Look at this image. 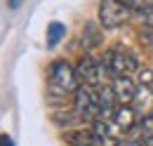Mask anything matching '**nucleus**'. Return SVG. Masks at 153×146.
<instances>
[{
	"mask_svg": "<svg viewBox=\"0 0 153 146\" xmlns=\"http://www.w3.org/2000/svg\"><path fill=\"white\" fill-rule=\"evenodd\" d=\"M130 17V7H125L120 0H101L99 2V21L104 28H118Z\"/></svg>",
	"mask_w": 153,
	"mask_h": 146,
	"instance_id": "nucleus-5",
	"label": "nucleus"
},
{
	"mask_svg": "<svg viewBox=\"0 0 153 146\" xmlns=\"http://www.w3.org/2000/svg\"><path fill=\"white\" fill-rule=\"evenodd\" d=\"M76 113L85 120H99L101 118V106H99V97L97 90L80 85L76 90Z\"/></svg>",
	"mask_w": 153,
	"mask_h": 146,
	"instance_id": "nucleus-3",
	"label": "nucleus"
},
{
	"mask_svg": "<svg viewBox=\"0 0 153 146\" xmlns=\"http://www.w3.org/2000/svg\"><path fill=\"white\" fill-rule=\"evenodd\" d=\"M144 146H153V137H151V139H146V142H144Z\"/></svg>",
	"mask_w": 153,
	"mask_h": 146,
	"instance_id": "nucleus-19",
	"label": "nucleus"
},
{
	"mask_svg": "<svg viewBox=\"0 0 153 146\" xmlns=\"http://www.w3.org/2000/svg\"><path fill=\"white\" fill-rule=\"evenodd\" d=\"M66 142L71 146H99L97 139H94V134H92V132H85V130H78V132L66 134Z\"/></svg>",
	"mask_w": 153,
	"mask_h": 146,
	"instance_id": "nucleus-10",
	"label": "nucleus"
},
{
	"mask_svg": "<svg viewBox=\"0 0 153 146\" xmlns=\"http://www.w3.org/2000/svg\"><path fill=\"white\" fill-rule=\"evenodd\" d=\"M125 7H130L134 12H149L153 10V0H120Z\"/></svg>",
	"mask_w": 153,
	"mask_h": 146,
	"instance_id": "nucleus-14",
	"label": "nucleus"
},
{
	"mask_svg": "<svg viewBox=\"0 0 153 146\" xmlns=\"http://www.w3.org/2000/svg\"><path fill=\"white\" fill-rule=\"evenodd\" d=\"M92 134L99 146H120L125 130H120L111 118H99L92 125Z\"/></svg>",
	"mask_w": 153,
	"mask_h": 146,
	"instance_id": "nucleus-6",
	"label": "nucleus"
},
{
	"mask_svg": "<svg viewBox=\"0 0 153 146\" xmlns=\"http://www.w3.org/2000/svg\"><path fill=\"white\" fill-rule=\"evenodd\" d=\"M104 69L113 78H132L134 73L139 71V59L130 50L113 47V50H108L104 54Z\"/></svg>",
	"mask_w": 153,
	"mask_h": 146,
	"instance_id": "nucleus-1",
	"label": "nucleus"
},
{
	"mask_svg": "<svg viewBox=\"0 0 153 146\" xmlns=\"http://www.w3.org/2000/svg\"><path fill=\"white\" fill-rule=\"evenodd\" d=\"M139 137L146 142V139H151L153 137V113L151 115H146V118H141L139 120Z\"/></svg>",
	"mask_w": 153,
	"mask_h": 146,
	"instance_id": "nucleus-13",
	"label": "nucleus"
},
{
	"mask_svg": "<svg viewBox=\"0 0 153 146\" xmlns=\"http://www.w3.org/2000/svg\"><path fill=\"white\" fill-rule=\"evenodd\" d=\"M50 87H52V92H57V94H71V92H76L80 87L76 69L68 61H64V59L54 61L50 66Z\"/></svg>",
	"mask_w": 153,
	"mask_h": 146,
	"instance_id": "nucleus-2",
	"label": "nucleus"
},
{
	"mask_svg": "<svg viewBox=\"0 0 153 146\" xmlns=\"http://www.w3.org/2000/svg\"><path fill=\"white\" fill-rule=\"evenodd\" d=\"M111 120H113L115 125L120 130H132L134 123H137V113H134L132 106H127V104H118L113 109V113H111Z\"/></svg>",
	"mask_w": 153,
	"mask_h": 146,
	"instance_id": "nucleus-9",
	"label": "nucleus"
},
{
	"mask_svg": "<svg viewBox=\"0 0 153 146\" xmlns=\"http://www.w3.org/2000/svg\"><path fill=\"white\" fill-rule=\"evenodd\" d=\"M111 87H113L118 104H132L134 94H137V85L132 83V78H113Z\"/></svg>",
	"mask_w": 153,
	"mask_h": 146,
	"instance_id": "nucleus-8",
	"label": "nucleus"
},
{
	"mask_svg": "<svg viewBox=\"0 0 153 146\" xmlns=\"http://www.w3.org/2000/svg\"><path fill=\"white\" fill-rule=\"evenodd\" d=\"M0 146H12V139L7 134H0Z\"/></svg>",
	"mask_w": 153,
	"mask_h": 146,
	"instance_id": "nucleus-17",
	"label": "nucleus"
},
{
	"mask_svg": "<svg viewBox=\"0 0 153 146\" xmlns=\"http://www.w3.org/2000/svg\"><path fill=\"white\" fill-rule=\"evenodd\" d=\"M99 40H101V38H99L97 26H94V24H87V26L82 28V42H85V47H87V50H90V47H94Z\"/></svg>",
	"mask_w": 153,
	"mask_h": 146,
	"instance_id": "nucleus-12",
	"label": "nucleus"
},
{
	"mask_svg": "<svg viewBox=\"0 0 153 146\" xmlns=\"http://www.w3.org/2000/svg\"><path fill=\"white\" fill-rule=\"evenodd\" d=\"M64 36H66V26L59 24V21H52L47 26V47H54Z\"/></svg>",
	"mask_w": 153,
	"mask_h": 146,
	"instance_id": "nucleus-11",
	"label": "nucleus"
},
{
	"mask_svg": "<svg viewBox=\"0 0 153 146\" xmlns=\"http://www.w3.org/2000/svg\"><path fill=\"white\" fill-rule=\"evenodd\" d=\"M21 2H24V0H7V5H10L12 10H17V7H19Z\"/></svg>",
	"mask_w": 153,
	"mask_h": 146,
	"instance_id": "nucleus-18",
	"label": "nucleus"
},
{
	"mask_svg": "<svg viewBox=\"0 0 153 146\" xmlns=\"http://www.w3.org/2000/svg\"><path fill=\"white\" fill-rule=\"evenodd\" d=\"M132 109L141 118L151 115L153 113V90L151 87H146V85H139L137 87V94H134V99H132Z\"/></svg>",
	"mask_w": 153,
	"mask_h": 146,
	"instance_id": "nucleus-7",
	"label": "nucleus"
},
{
	"mask_svg": "<svg viewBox=\"0 0 153 146\" xmlns=\"http://www.w3.org/2000/svg\"><path fill=\"white\" fill-rule=\"evenodd\" d=\"M144 24H146L149 28H153V10H149V12H144Z\"/></svg>",
	"mask_w": 153,
	"mask_h": 146,
	"instance_id": "nucleus-16",
	"label": "nucleus"
},
{
	"mask_svg": "<svg viewBox=\"0 0 153 146\" xmlns=\"http://www.w3.org/2000/svg\"><path fill=\"white\" fill-rule=\"evenodd\" d=\"M137 75H139V85H146V87H151V85H153V71H149V69H139Z\"/></svg>",
	"mask_w": 153,
	"mask_h": 146,
	"instance_id": "nucleus-15",
	"label": "nucleus"
},
{
	"mask_svg": "<svg viewBox=\"0 0 153 146\" xmlns=\"http://www.w3.org/2000/svg\"><path fill=\"white\" fill-rule=\"evenodd\" d=\"M76 73H78L80 85H87V87H101L104 75H106V69H104V64H99L92 54H85L80 61H78Z\"/></svg>",
	"mask_w": 153,
	"mask_h": 146,
	"instance_id": "nucleus-4",
	"label": "nucleus"
}]
</instances>
